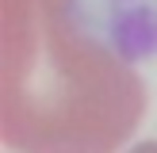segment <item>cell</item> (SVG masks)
<instances>
[{"label": "cell", "instance_id": "cell-2", "mask_svg": "<svg viewBox=\"0 0 157 153\" xmlns=\"http://www.w3.org/2000/svg\"><path fill=\"white\" fill-rule=\"evenodd\" d=\"M130 153H157V142H142V145H134Z\"/></svg>", "mask_w": 157, "mask_h": 153}, {"label": "cell", "instance_id": "cell-1", "mask_svg": "<svg viewBox=\"0 0 157 153\" xmlns=\"http://www.w3.org/2000/svg\"><path fill=\"white\" fill-rule=\"evenodd\" d=\"M0 126L19 153H115L146 107L123 58L81 27L73 0H0Z\"/></svg>", "mask_w": 157, "mask_h": 153}]
</instances>
